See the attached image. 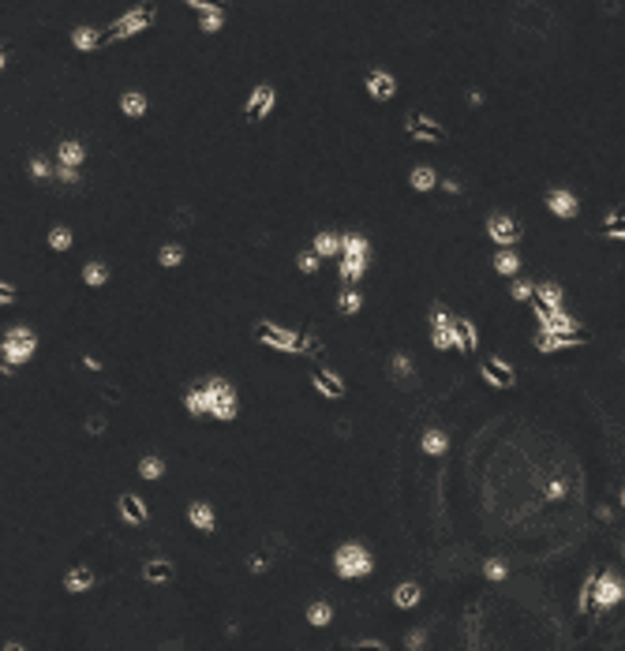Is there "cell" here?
Wrapping results in <instances>:
<instances>
[{"label": "cell", "mask_w": 625, "mask_h": 651, "mask_svg": "<svg viewBox=\"0 0 625 651\" xmlns=\"http://www.w3.org/2000/svg\"><path fill=\"white\" fill-rule=\"evenodd\" d=\"M333 569H337L341 580H363V577H371L374 557H371L367 547H360V543H341L337 554H333Z\"/></svg>", "instance_id": "1"}, {"label": "cell", "mask_w": 625, "mask_h": 651, "mask_svg": "<svg viewBox=\"0 0 625 651\" xmlns=\"http://www.w3.org/2000/svg\"><path fill=\"white\" fill-rule=\"evenodd\" d=\"M34 352H38V337H34V329H27V326H11L4 334V341H0V360H4L8 367L30 363Z\"/></svg>", "instance_id": "2"}, {"label": "cell", "mask_w": 625, "mask_h": 651, "mask_svg": "<svg viewBox=\"0 0 625 651\" xmlns=\"http://www.w3.org/2000/svg\"><path fill=\"white\" fill-rule=\"evenodd\" d=\"M202 393H206V404H210V416H214V419H221V423L236 419V390H232L229 382L210 378V382L202 386Z\"/></svg>", "instance_id": "3"}, {"label": "cell", "mask_w": 625, "mask_h": 651, "mask_svg": "<svg viewBox=\"0 0 625 651\" xmlns=\"http://www.w3.org/2000/svg\"><path fill=\"white\" fill-rule=\"evenodd\" d=\"M154 16H158V8H154V4H142V8L124 11V16L109 26V34H105V38H109V42H120V38H132V34H139V30H147Z\"/></svg>", "instance_id": "4"}, {"label": "cell", "mask_w": 625, "mask_h": 651, "mask_svg": "<svg viewBox=\"0 0 625 651\" xmlns=\"http://www.w3.org/2000/svg\"><path fill=\"white\" fill-rule=\"evenodd\" d=\"M255 337L263 341V344H273V349H281V352H304V349H307V341H299L292 329H281L277 322H258V326H255Z\"/></svg>", "instance_id": "5"}, {"label": "cell", "mask_w": 625, "mask_h": 651, "mask_svg": "<svg viewBox=\"0 0 625 651\" xmlns=\"http://www.w3.org/2000/svg\"><path fill=\"white\" fill-rule=\"evenodd\" d=\"M487 236L498 247H505L510 251L513 244H520V236H524V229H520V225L513 221V217H505V214H491L487 217Z\"/></svg>", "instance_id": "6"}, {"label": "cell", "mask_w": 625, "mask_h": 651, "mask_svg": "<svg viewBox=\"0 0 625 651\" xmlns=\"http://www.w3.org/2000/svg\"><path fill=\"white\" fill-rule=\"evenodd\" d=\"M621 595H625V588H621V577H618V573H610V569H607V573L592 584V603H595L599 610H607V606L621 603Z\"/></svg>", "instance_id": "7"}, {"label": "cell", "mask_w": 625, "mask_h": 651, "mask_svg": "<svg viewBox=\"0 0 625 651\" xmlns=\"http://www.w3.org/2000/svg\"><path fill=\"white\" fill-rule=\"evenodd\" d=\"M449 349H457V352H476V349H479L476 322H468V318H449Z\"/></svg>", "instance_id": "8"}, {"label": "cell", "mask_w": 625, "mask_h": 651, "mask_svg": "<svg viewBox=\"0 0 625 651\" xmlns=\"http://www.w3.org/2000/svg\"><path fill=\"white\" fill-rule=\"evenodd\" d=\"M479 375H483V382H491V386H498V390H513L517 386V370L505 360H483Z\"/></svg>", "instance_id": "9"}, {"label": "cell", "mask_w": 625, "mask_h": 651, "mask_svg": "<svg viewBox=\"0 0 625 651\" xmlns=\"http://www.w3.org/2000/svg\"><path fill=\"white\" fill-rule=\"evenodd\" d=\"M536 311H539L543 334H580V322L573 315H566V311H543V307H536Z\"/></svg>", "instance_id": "10"}, {"label": "cell", "mask_w": 625, "mask_h": 651, "mask_svg": "<svg viewBox=\"0 0 625 651\" xmlns=\"http://www.w3.org/2000/svg\"><path fill=\"white\" fill-rule=\"evenodd\" d=\"M273 86L270 83H258L255 90H251V98H247V120H263V116L273 109Z\"/></svg>", "instance_id": "11"}, {"label": "cell", "mask_w": 625, "mask_h": 651, "mask_svg": "<svg viewBox=\"0 0 625 651\" xmlns=\"http://www.w3.org/2000/svg\"><path fill=\"white\" fill-rule=\"evenodd\" d=\"M546 210H551L554 217L573 221V217L580 214V203H577V195H573V191H562V188H558V191L546 195Z\"/></svg>", "instance_id": "12"}, {"label": "cell", "mask_w": 625, "mask_h": 651, "mask_svg": "<svg viewBox=\"0 0 625 651\" xmlns=\"http://www.w3.org/2000/svg\"><path fill=\"white\" fill-rule=\"evenodd\" d=\"M98 584V577H94V569L90 565H75V569H68L64 573V591L68 595H83V591H90Z\"/></svg>", "instance_id": "13"}, {"label": "cell", "mask_w": 625, "mask_h": 651, "mask_svg": "<svg viewBox=\"0 0 625 651\" xmlns=\"http://www.w3.org/2000/svg\"><path fill=\"white\" fill-rule=\"evenodd\" d=\"M367 94L374 101H389V98L397 94V79L389 75V72H371L367 75Z\"/></svg>", "instance_id": "14"}, {"label": "cell", "mask_w": 625, "mask_h": 651, "mask_svg": "<svg viewBox=\"0 0 625 651\" xmlns=\"http://www.w3.org/2000/svg\"><path fill=\"white\" fill-rule=\"evenodd\" d=\"M188 521H191L195 528H199L202 536H210L214 524H217V513H214L210 502H191V506H188Z\"/></svg>", "instance_id": "15"}, {"label": "cell", "mask_w": 625, "mask_h": 651, "mask_svg": "<svg viewBox=\"0 0 625 651\" xmlns=\"http://www.w3.org/2000/svg\"><path fill=\"white\" fill-rule=\"evenodd\" d=\"M57 162H60V169H83V162H86V146L75 142V139H64V142L57 146Z\"/></svg>", "instance_id": "16"}, {"label": "cell", "mask_w": 625, "mask_h": 651, "mask_svg": "<svg viewBox=\"0 0 625 651\" xmlns=\"http://www.w3.org/2000/svg\"><path fill=\"white\" fill-rule=\"evenodd\" d=\"M588 337L584 334H539V352H562V349H577V344H584Z\"/></svg>", "instance_id": "17"}, {"label": "cell", "mask_w": 625, "mask_h": 651, "mask_svg": "<svg viewBox=\"0 0 625 651\" xmlns=\"http://www.w3.org/2000/svg\"><path fill=\"white\" fill-rule=\"evenodd\" d=\"M532 300H536V307H543V311H562V288L554 281L532 285Z\"/></svg>", "instance_id": "18"}, {"label": "cell", "mask_w": 625, "mask_h": 651, "mask_svg": "<svg viewBox=\"0 0 625 651\" xmlns=\"http://www.w3.org/2000/svg\"><path fill=\"white\" fill-rule=\"evenodd\" d=\"M311 382H315V390H319V393H326L330 401H341V397L348 393V390H345V382L337 378L333 370H315V375H311Z\"/></svg>", "instance_id": "19"}, {"label": "cell", "mask_w": 625, "mask_h": 651, "mask_svg": "<svg viewBox=\"0 0 625 651\" xmlns=\"http://www.w3.org/2000/svg\"><path fill=\"white\" fill-rule=\"evenodd\" d=\"M116 509H120V516L127 524H147V506H142V498H135V494H120L116 498Z\"/></svg>", "instance_id": "20"}, {"label": "cell", "mask_w": 625, "mask_h": 651, "mask_svg": "<svg viewBox=\"0 0 625 651\" xmlns=\"http://www.w3.org/2000/svg\"><path fill=\"white\" fill-rule=\"evenodd\" d=\"M101 42H105V34H101L98 26H75V30H71V45L79 52H94Z\"/></svg>", "instance_id": "21"}, {"label": "cell", "mask_w": 625, "mask_h": 651, "mask_svg": "<svg viewBox=\"0 0 625 651\" xmlns=\"http://www.w3.org/2000/svg\"><path fill=\"white\" fill-rule=\"evenodd\" d=\"M405 128H408V135H415V139H442V135H446V131H442L438 124H431V120H427V116H420V113H412Z\"/></svg>", "instance_id": "22"}, {"label": "cell", "mask_w": 625, "mask_h": 651, "mask_svg": "<svg viewBox=\"0 0 625 651\" xmlns=\"http://www.w3.org/2000/svg\"><path fill=\"white\" fill-rule=\"evenodd\" d=\"M371 240L367 236H341V259H367Z\"/></svg>", "instance_id": "23"}, {"label": "cell", "mask_w": 625, "mask_h": 651, "mask_svg": "<svg viewBox=\"0 0 625 651\" xmlns=\"http://www.w3.org/2000/svg\"><path fill=\"white\" fill-rule=\"evenodd\" d=\"M315 255H319V259L341 255V236H337V232H319V236H315Z\"/></svg>", "instance_id": "24"}, {"label": "cell", "mask_w": 625, "mask_h": 651, "mask_svg": "<svg viewBox=\"0 0 625 651\" xmlns=\"http://www.w3.org/2000/svg\"><path fill=\"white\" fill-rule=\"evenodd\" d=\"M120 113H124V116H132V120L147 116V98H142L139 90H127V94L120 98Z\"/></svg>", "instance_id": "25"}, {"label": "cell", "mask_w": 625, "mask_h": 651, "mask_svg": "<svg viewBox=\"0 0 625 651\" xmlns=\"http://www.w3.org/2000/svg\"><path fill=\"white\" fill-rule=\"evenodd\" d=\"M431 344L435 349H449V315L446 311H435V329H431Z\"/></svg>", "instance_id": "26"}, {"label": "cell", "mask_w": 625, "mask_h": 651, "mask_svg": "<svg viewBox=\"0 0 625 651\" xmlns=\"http://www.w3.org/2000/svg\"><path fill=\"white\" fill-rule=\"evenodd\" d=\"M408 183H412L415 191H431L435 183H438V172H435L431 165H415V169H412V176H408Z\"/></svg>", "instance_id": "27"}, {"label": "cell", "mask_w": 625, "mask_h": 651, "mask_svg": "<svg viewBox=\"0 0 625 651\" xmlns=\"http://www.w3.org/2000/svg\"><path fill=\"white\" fill-rule=\"evenodd\" d=\"M420 599H423L420 584H397V591H394V603H397L401 610H408V606H420Z\"/></svg>", "instance_id": "28"}, {"label": "cell", "mask_w": 625, "mask_h": 651, "mask_svg": "<svg viewBox=\"0 0 625 651\" xmlns=\"http://www.w3.org/2000/svg\"><path fill=\"white\" fill-rule=\"evenodd\" d=\"M173 577V562H165V557H154V562L142 565V580L158 584V580H168Z\"/></svg>", "instance_id": "29"}, {"label": "cell", "mask_w": 625, "mask_h": 651, "mask_svg": "<svg viewBox=\"0 0 625 651\" xmlns=\"http://www.w3.org/2000/svg\"><path fill=\"white\" fill-rule=\"evenodd\" d=\"M83 281H86L90 288L109 285V266H105V262H86V266H83Z\"/></svg>", "instance_id": "30"}, {"label": "cell", "mask_w": 625, "mask_h": 651, "mask_svg": "<svg viewBox=\"0 0 625 651\" xmlns=\"http://www.w3.org/2000/svg\"><path fill=\"white\" fill-rule=\"evenodd\" d=\"M330 621H333V606H330V603H311V606H307V625L326 629Z\"/></svg>", "instance_id": "31"}, {"label": "cell", "mask_w": 625, "mask_h": 651, "mask_svg": "<svg viewBox=\"0 0 625 651\" xmlns=\"http://www.w3.org/2000/svg\"><path fill=\"white\" fill-rule=\"evenodd\" d=\"M449 449V438L442 434V431H427L423 434V453H431V457H442Z\"/></svg>", "instance_id": "32"}, {"label": "cell", "mask_w": 625, "mask_h": 651, "mask_svg": "<svg viewBox=\"0 0 625 651\" xmlns=\"http://www.w3.org/2000/svg\"><path fill=\"white\" fill-rule=\"evenodd\" d=\"M494 270L505 273V277H513L520 270V255H517V251H498V255H494Z\"/></svg>", "instance_id": "33"}, {"label": "cell", "mask_w": 625, "mask_h": 651, "mask_svg": "<svg viewBox=\"0 0 625 651\" xmlns=\"http://www.w3.org/2000/svg\"><path fill=\"white\" fill-rule=\"evenodd\" d=\"M184 404H188V412L195 419H202V416H210V404H206V393L202 390H188V397H184Z\"/></svg>", "instance_id": "34"}, {"label": "cell", "mask_w": 625, "mask_h": 651, "mask_svg": "<svg viewBox=\"0 0 625 651\" xmlns=\"http://www.w3.org/2000/svg\"><path fill=\"white\" fill-rule=\"evenodd\" d=\"M139 475H142V480H150V483L161 480V475H165V460L161 457H142L139 460Z\"/></svg>", "instance_id": "35"}, {"label": "cell", "mask_w": 625, "mask_h": 651, "mask_svg": "<svg viewBox=\"0 0 625 651\" xmlns=\"http://www.w3.org/2000/svg\"><path fill=\"white\" fill-rule=\"evenodd\" d=\"M158 262L165 266V270H173V266L184 262V247H180V244H165V247L158 251Z\"/></svg>", "instance_id": "36"}, {"label": "cell", "mask_w": 625, "mask_h": 651, "mask_svg": "<svg viewBox=\"0 0 625 651\" xmlns=\"http://www.w3.org/2000/svg\"><path fill=\"white\" fill-rule=\"evenodd\" d=\"M199 26H202V34H217L221 26H225V11H221V8L206 11V16H199Z\"/></svg>", "instance_id": "37"}, {"label": "cell", "mask_w": 625, "mask_h": 651, "mask_svg": "<svg viewBox=\"0 0 625 651\" xmlns=\"http://www.w3.org/2000/svg\"><path fill=\"white\" fill-rule=\"evenodd\" d=\"M367 273V259H341V277L345 281H356V277Z\"/></svg>", "instance_id": "38"}, {"label": "cell", "mask_w": 625, "mask_h": 651, "mask_svg": "<svg viewBox=\"0 0 625 651\" xmlns=\"http://www.w3.org/2000/svg\"><path fill=\"white\" fill-rule=\"evenodd\" d=\"M360 307H363L360 292H341V296H337V311H341V315H356Z\"/></svg>", "instance_id": "39"}, {"label": "cell", "mask_w": 625, "mask_h": 651, "mask_svg": "<svg viewBox=\"0 0 625 651\" xmlns=\"http://www.w3.org/2000/svg\"><path fill=\"white\" fill-rule=\"evenodd\" d=\"M49 247H53V251H68L71 247V229H68V225H57V229L49 232Z\"/></svg>", "instance_id": "40"}, {"label": "cell", "mask_w": 625, "mask_h": 651, "mask_svg": "<svg viewBox=\"0 0 625 651\" xmlns=\"http://www.w3.org/2000/svg\"><path fill=\"white\" fill-rule=\"evenodd\" d=\"M296 266H299V273H319V255L315 251H304V255H296Z\"/></svg>", "instance_id": "41"}, {"label": "cell", "mask_w": 625, "mask_h": 651, "mask_svg": "<svg viewBox=\"0 0 625 651\" xmlns=\"http://www.w3.org/2000/svg\"><path fill=\"white\" fill-rule=\"evenodd\" d=\"M394 375H397V378H412V360H408L405 352L394 356Z\"/></svg>", "instance_id": "42"}, {"label": "cell", "mask_w": 625, "mask_h": 651, "mask_svg": "<svg viewBox=\"0 0 625 651\" xmlns=\"http://www.w3.org/2000/svg\"><path fill=\"white\" fill-rule=\"evenodd\" d=\"M30 176H34V180L53 176V172H49V162H45V157H30Z\"/></svg>", "instance_id": "43"}, {"label": "cell", "mask_w": 625, "mask_h": 651, "mask_svg": "<svg viewBox=\"0 0 625 651\" xmlns=\"http://www.w3.org/2000/svg\"><path fill=\"white\" fill-rule=\"evenodd\" d=\"M510 296H513L517 303H524V300H532V285H528V281H513V288H510Z\"/></svg>", "instance_id": "44"}, {"label": "cell", "mask_w": 625, "mask_h": 651, "mask_svg": "<svg viewBox=\"0 0 625 651\" xmlns=\"http://www.w3.org/2000/svg\"><path fill=\"white\" fill-rule=\"evenodd\" d=\"M483 577L487 580H505V562H487L483 565Z\"/></svg>", "instance_id": "45"}, {"label": "cell", "mask_w": 625, "mask_h": 651, "mask_svg": "<svg viewBox=\"0 0 625 651\" xmlns=\"http://www.w3.org/2000/svg\"><path fill=\"white\" fill-rule=\"evenodd\" d=\"M16 300H19V296H16V288H11L8 281H0V307H11Z\"/></svg>", "instance_id": "46"}, {"label": "cell", "mask_w": 625, "mask_h": 651, "mask_svg": "<svg viewBox=\"0 0 625 651\" xmlns=\"http://www.w3.org/2000/svg\"><path fill=\"white\" fill-rule=\"evenodd\" d=\"M546 494H551V498H566V494H569V483H566V480H551Z\"/></svg>", "instance_id": "47"}, {"label": "cell", "mask_w": 625, "mask_h": 651, "mask_svg": "<svg viewBox=\"0 0 625 651\" xmlns=\"http://www.w3.org/2000/svg\"><path fill=\"white\" fill-rule=\"evenodd\" d=\"M57 180L60 183H79V169H57Z\"/></svg>", "instance_id": "48"}, {"label": "cell", "mask_w": 625, "mask_h": 651, "mask_svg": "<svg viewBox=\"0 0 625 651\" xmlns=\"http://www.w3.org/2000/svg\"><path fill=\"white\" fill-rule=\"evenodd\" d=\"M405 640H408V647H412V651H420V647H423V640H427V633H423V629H415V633H408V636H405Z\"/></svg>", "instance_id": "49"}, {"label": "cell", "mask_w": 625, "mask_h": 651, "mask_svg": "<svg viewBox=\"0 0 625 651\" xmlns=\"http://www.w3.org/2000/svg\"><path fill=\"white\" fill-rule=\"evenodd\" d=\"M592 584H595V577H588V580H584V591H580V610H588V603H592Z\"/></svg>", "instance_id": "50"}, {"label": "cell", "mask_w": 625, "mask_h": 651, "mask_svg": "<svg viewBox=\"0 0 625 651\" xmlns=\"http://www.w3.org/2000/svg\"><path fill=\"white\" fill-rule=\"evenodd\" d=\"M247 569H251V573H266V562L263 557H247Z\"/></svg>", "instance_id": "51"}, {"label": "cell", "mask_w": 625, "mask_h": 651, "mask_svg": "<svg viewBox=\"0 0 625 651\" xmlns=\"http://www.w3.org/2000/svg\"><path fill=\"white\" fill-rule=\"evenodd\" d=\"M0 651H27V647H23V644H16V640H8V644L0 647Z\"/></svg>", "instance_id": "52"}, {"label": "cell", "mask_w": 625, "mask_h": 651, "mask_svg": "<svg viewBox=\"0 0 625 651\" xmlns=\"http://www.w3.org/2000/svg\"><path fill=\"white\" fill-rule=\"evenodd\" d=\"M4 64H8V57H4V52H0V72H4Z\"/></svg>", "instance_id": "53"}, {"label": "cell", "mask_w": 625, "mask_h": 651, "mask_svg": "<svg viewBox=\"0 0 625 651\" xmlns=\"http://www.w3.org/2000/svg\"><path fill=\"white\" fill-rule=\"evenodd\" d=\"M360 651H371V647H367V644H363V647H360ZM379 651H382V647H379Z\"/></svg>", "instance_id": "54"}]
</instances>
